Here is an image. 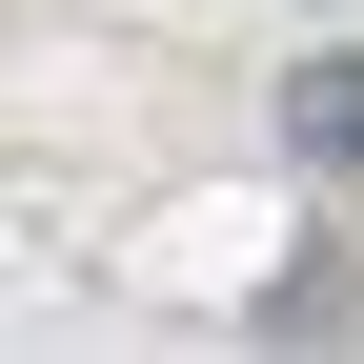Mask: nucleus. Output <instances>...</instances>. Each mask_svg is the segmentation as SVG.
<instances>
[{"instance_id": "obj_1", "label": "nucleus", "mask_w": 364, "mask_h": 364, "mask_svg": "<svg viewBox=\"0 0 364 364\" xmlns=\"http://www.w3.org/2000/svg\"><path fill=\"white\" fill-rule=\"evenodd\" d=\"M284 162L304 182H364V41H304L284 61Z\"/></svg>"}]
</instances>
